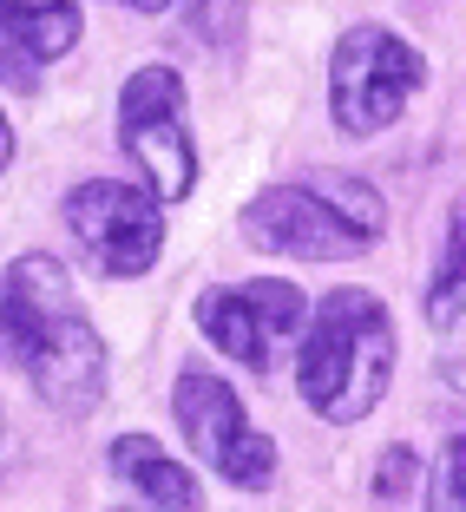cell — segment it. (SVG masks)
I'll list each match as a JSON object with an SVG mask.
<instances>
[{"mask_svg":"<svg viewBox=\"0 0 466 512\" xmlns=\"http://www.w3.org/2000/svg\"><path fill=\"white\" fill-rule=\"evenodd\" d=\"M0 362L66 421L106 401V335L92 329L73 276L40 250L0 270Z\"/></svg>","mask_w":466,"mask_h":512,"instance_id":"cell-1","label":"cell"},{"mask_svg":"<svg viewBox=\"0 0 466 512\" xmlns=\"http://www.w3.org/2000/svg\"><path fill=\"white\" fill-rule=\"evenodd\" d=\"M289 355H296L302 401L316 407L329 427H361L394 381L401 335H394V316L375 289L342 283L302 316V335Z\"/></svg>","mask_w":466,"mask_h":512,"instance_id":"cell-2","label":"cell"},{"mask_svg":"<svg viewBox=\"0 0 466 512\" xmlns=\"http://www.w3.org/2000/svg\"><path fill=\"white\" fill-rule=\"evenodd\" d=\"M381 230H388L381 191L348 171H309L243 204V243L263 256H296V263H348L375 250Z\"/></svg>","mask_w":466,"mask_h":512,"instance_id":"cell-3","label":"cell"},{"mask_svg":"<svg viewBox=\"0 0 466 512\" xmlns=\"http://www.w3.org/2000/svg\"><path fill=\"white\" fill-rule=\"evenodd\" d=\"M171 414H178V434L191 440V453L217 480H230L237 493H270L276 486V440L243 414L237 388L217 368L184 362L178 388H171Z\"/></svg>","mask_w":466,"mask_h":512,"instance_id":"cell-4","label":"cell"},{"mask_svg":"<svg viewBox=\"0 0 466 512\" xmlns=\"http://www.w3.org/2000/svg\"><path fill=\"white\" fill-rule=\"evenodd\" d=\"M427 86L421 46L388 27H348L329 60V112L342 138H375L401 119V106Z\"/></svg>","mask_w":466,"mask_h":512,"instance_id":"cell-5","label":"cell"},{"mask_svg":"<svg viewBox=\"0 0 466 512\" xmlns=\"http://www.w3.org/2000/svg\"><path fill=\"white\" fill-rule=\"evenodd\" d=\"M119 145L145 171L158 204H184L197 191V138L178 66H138L119 86Z\"/></svg>","mask_w":466,"mask_h":512,"instance_id":"cell-6","label":"cell"},{"mask_svg":"<svg viewBox=\"0 0 466 512\" xmlns=\"http://www.w3.org/2000/svg\"><path fill=\"white\" fill-rule=\"evenodd\" d=\"M191 316L217 355L243 362L250 375H276L302 335L309 296L296 283H283V276H250V283H211L191 302Z\"/></svg>","mask_w":466,"mask_h":512,"instance_id":"cell-7","label":"cell"},{"mask_svg":"<svg viewBox=\"0 0 466 512\" xmlns=\"http://www.w3.org/2000/svg\"><path fill=\"white\" fill-rule=\"evenodd\" d=\"M66 230H73L79 256H86L99 276H145L158 270V250H165V217H158V197L138 191L125 178H86L66 191L60 204Z\"/></svg>","mask_w":466,"mask_h":512,"instance_id":"cell-8","label":"cell"},{"mask_svg":"<svg viewBox=\"0 0 466 512\" xmlns=\"http://www.w3.org/2000/svg\"><path fill=\"white\" fill-rule=\"evenodd\" d=\"M86 33L79 0H0V66H53L66 60Z\"/></svg>","mask_w":466,"mask_h":512,"instance_id":"cell-9","label":"cell"},{"mask_svg":"<svg viewBox=\"0 0 466 512\" xmlns=\"http://www.w3.org/2000/svg\"><path fill=\"white\" fill-rule=\"evenodd\" d=\"M106 460H112V473H119L138 499H151L158 512H204V486H197L191 467L171 460L151 434H119L106 447Z\"/></svg>","mask_w":466,"mask_h":512,"instance_id":"cell-10","label":"cell"},{"mask_svg":"<svg viewBox=\"0 0 466 512\" xmlns=\"http://www.w3.org/2000/svg\"><path fill=\"white\" fill-rule=\"evenodd\" d=\"M427 322L440 335H460V204L447 211V237H440V263L427 283Z\"/></svg>","mask_w":466,"mask_h":512,"instance_id":"cell-11","label":"cell"},{"mask_svg":"<svg viewBox=\"0 0 466 512\" xmlns=\"http://www.w3.org/2000/svg\"><path fill=\"white\" fill-rule=\"evenodd\" d=\"M427 512H466V434L453 427L427 473Z\"/></svg>","mask_w":466,"mask_h":512,"instance_id":"cell-12","label":"cell"},{"mask_svg":"<svg viewBox=\"0 0 466 512\" xmlns=\"http://www.w3.org/2000/svg\"><path fill=\"white\" fill-rule=\"evenodd\" d=\"M184 20H191V33L211 53H237L243 46V0H191Z\"/></svg>","mask_w":466,"mask_h":512,"instance_id":"cell-13","label":"cell"},{"mask_svg":"<svg viewBox=\"0 0 466 512\" xmlns=\"http://www.w3.org/2000/svg\"><path fill=\"white\" fill-rule=\"evenodd\" d=\"M421 486V460H414V447H381L375 460V499L381 506H394V499H407Z\"/></svg>","mask_w":466,"mask_h":512,"instance_id":"cell-14","label":"cell"},{"mask_svg":"<svg viewBox=\"0 0 466 512\" xmlns=\"http://www.w3.org/2000/svg\"><path fill=\"white\" fill-rule=\"evenodd\" d=\"M14 165V125H7V112H0V171Z\"/></svg>","mask_w":466,"mask_h":512,"instance_id":"cell-15","label":"cell"},{"mask_svg":"<svg viewBox=\"0 0 466 512\" xmlns=\"http://www.w3.org/2000/svg\"><path fill=\"white\" fill-rule=\"evenodd\" d=\"M119 7H132V14H165L171 0H119Z\"/></svg>","mask_w":466,"mask_h":512,"instance_id":"cell-16","label":"cell"},{"mask_svg":"<svg viewBox=\"0 0 466 512\" xmlns=\"http://www.w3.org/2000/svg\"><path fill=\"white\" fill-rule=\"evenodd\" d=\"M119 512H132V506H119Z\"/></svg>","mask_w":466,"mask_h":512,"instance_id":"cell-17","label":"cell"}]
</instances>
